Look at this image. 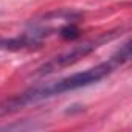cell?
Wrapping results in <instances>:
<instances>
[{
    "mask_svg": "<svg viewBox=\"0 0 132 132\" xmlns=\"http://www.w3.org/2000/svg\"><path fill=\"white\" fill-rule=\"evenodd\" d=\"M130 57V42H126L120 47V50L110 56L106 62H101L92 69H87L84 72H78L73 73L70 76H65L62 79L53 81V82H45L42 86H34L19 95H14L11 98H6L3 101H0V117H6L11 115L23 107H27L28 104L65 93V92H72V90H78L87 86H92L101 79H104L106 76H109L115 69L121 67L123 64H126Z\"/></svg>",
    "mask_w": 132,
    "mask_h": 132,
    "instance_id": "6da1fadb",
    "label": "cell"
},
{
    "mask_svg": "<svg viewBox=\"0 0 132 132\" xmlns=\"http://www.w3.org/2000/svg\"><path fill=\"white\" fill-rule=\"evenodd\" d=\"M117 36H118L117 31H109V33H103L101 36H98V37H95V39L86 40V42H82V44H79V45H75L73 48L64 51V53H61V54L51 57L48 62H45L42 67L37 69L36 75L44 76V75H48V73H54V72H57V70H62V69H65V67H70V65L76 64V62L81 61L84 56L90 54L93 50H96L98 47H101L103 44L112 40V39L117 37Z\"/></svg>",
    "mask_w": 132,
    "mask_h": 132,
    "instance_id": "7a4b0ae2",
    "label": "cell"
},
{
    "mask_svg": "<svg viewBox=\"0 0 132 132\" xmlns=\"http://www.w3.org/2000/svg\"><path fill=\"white\" fill-rule=\"evenodd\" d=\"M59 34H61L64 39H75V37L79 36V31H78V28H76L75 25L69 23V25H65V27H62V28L59 30Z\"/></svg>",
    "mask_w": 132,
    "mask_h": 132,
    "instance_id": "3957f363",
    "label": "cell"
}]
</instances>
